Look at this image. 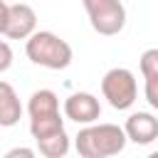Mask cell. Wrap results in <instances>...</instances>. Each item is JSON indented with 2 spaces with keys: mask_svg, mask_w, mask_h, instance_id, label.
Returning a JSON list of instances; mask_svg holds the SVG:
<instances>
[{
  "mask_svg": "<svg viewBox=\"0 0 158 158\" xmlns=\"http://www.w3.org/2000/svg\"><path fill=\"white\" fill-rule=\"evenodd\" d=\"M37 27V12L27 5V2H15L7 5V22L2 35H7L10 40H27Z\"/></svg>",
  "mask_w": 158,
  "mask_h": 158,
  "instance_id": "7",
  "label": "cell"
},
{
  "mask_svg": "<svg viewBox=\"0 0 158 158\" xmlns=\"http://www.w3.org/2000/svg\"><path fill=\"white\" fill-rule=\"evenodd\" d=\"M101 94H104V99L109 101L111 109H118V111L131 109L136 96H138V84H136L133 72L126 69V67L109 69L101 79Z\"/></svg>",
  "mask_w": 158,
  "mask_h": 158,
  "instance_id": "4",
  "label": "cell"
},
{
  "mask_svg": "<svg viewBox=\"0 0 158 158\" xmlns=\"http://www.w3.org/2000/svg\"><path fill=\"white\" fill-rule=\"evenodd\" d=\"M17 156H22V158H35V151L32 148H10L7 153H5V158H17Z\"/></svg>",
  "mask_w": 158,
  "mask_h": 158,
  "instance_id": "13",
  "label": "cell"
},
{
  "mask_svg": "<svg viewBox=\"0 0 158 158\" xmlns=\"http://www.w3.org/2000/svg\"><path fill=\"white\" fill-rule=\"evenodd\" d=\"M126 141H133L138 146H151L158 138V118L151 111H136L123 123Z\"/></svg>",
  "mask_w": 158,
  "mask_h": 158,
  "instance_id": "8",
  "label": "cell"
},
{
  "mask_svg": "<svg viewBox=\"0 0 158 158\" xmlns=\"http://www.w3.org/2000/svg\"><path fill=\"white\" fill-rule=\"evenodd\" d=\"M74 148L81 158H109L126 148V133L116 123H86L77 138Z\"/></svg>",
  "mask_w": 158,
  "mask_h": 158,
  "instance_id": "1",
  "label": "cell"
},
{
  "mask_svg": "<svg viewBox=\"0 0 158 158\" xmlns=\"http://www.w3.org/2000/svg\"><path fill=\"white\" fill-rule=\"evenodd\" d=\"M25 52L30 57L32 64L37 67H44V69H67L72 64V47L67 40H62L59 35L54 32H47V30H35L30 37H27V44H25Z\"/></svg>",
  "mask_w": 158,
  "mask_h": 158,
  "instance_id": "2",
  "label": "cell"
},
{
  "mask_svg": "<svg viewBox=\"0 0 158 158\" xmlns=\"http://www.w3.org/2000/svg\"><path fill=\"white\" fill-rule=\"evenodd\" d=\"M64 116H67L69 121H74V123L86 126V123L99 121V116H101V104H99V99H96L94 94H89V91H74V94H69V96L64 99Z\"/></svg>",
  "mask_w": 158,
  "mask_h": 158,
  "instance_id": "6",
  "label": "cell"
},
{
  "mask_svg": "<svg viewBox=\"0 0 158 158\" xmlns=\"http://www.w3.org/2000/svg\"><path fill=\"white\" fill-rule=\"evenodd\" d=\"M20 118H22L20 96L12 89V84H7V81L0 79V126L2 128H10V126L20 123Z\"/></svg>",
  "mask_w": 158,
  "mask_h": 158,
  "instance_id": "9",
  "label": "cell"
},
{
  "mask_svg": "<svg viewBox=\"0 0 158 158\" xmlns=\"http://www.w3.org/2000/svg\"><path fill=\"white\" fill-rule=\"evenodd\" d=\"M5 22H7V2L0 0V35H2V30H5Z\"/></svg>",
  "mask_w": 158,
  "mask_h": 158,
  "instance_id": "14",
  "label": "cell"
},
{
  "mask_svg": "<svg viewBox=\"0 0 158 158\" xmlns=\"http://www.w3.org/2000/svg\"><path fill=\"white\" fill-rule=\"evenodd\" d=\"M37 148L44 158H62L69 153V136H67V131H57L52 136L37 138Z\"/></svg>",
  "mask_w": 158,
  "mask_h": 158,
  "instance_id": "11",
  "label": "cell"
},
{
  "mask_svg": "<svg viewBox=\"0 0 158 158\" xmlns=\"http://www.w3.org/2000/svg\"><path fill=\"white\" fill-rule=\"evenodd\" d=\"M27 114H30V133L35 141L52 136L57 131H64V118L59 114V99L52 89L32 91L27 101Z\"/></svg>",
  "mask_w": 158,
  "mask_h": 158,
  "instance_id": "3",
  "label": "cell"
},
{
  "mask_svg": "<svg viewBox=\"0 0 158 158\" xmlns=\"http://www.w3.org/2000/svg\"><path fill=\"white\" fill-rule=\"evenodd\" d=\"M84 10L94 32L114 37L126 27V7L121 0H84Z\"/></svg>",
  "mask_w": 158,
  "mask_h": 158,
  "instance_id": "5",
  "label": "cell"
},
{
  "mask_svg": "<svg viewBox=\"0 0 158 158\" xmlns=\"http://www.w3.org/2000/svg\"><path fill=\"white\" fill-rule=\"evenodd\" d=\"M138 64L146 79V101L153 109H158V49H146Z\"/></svg>",
  "mask_w": 158,
  "mask_h": 158,
  "instance_id": "10",
  "label": "cell"
},
{
  "mask_svg": "<svg viewBox=\"0 0 158 158\" xmlns=\"http://www.w3.org/2000/svg\"><path fill=\"white\" fill-rule=\"evenodd\" d=\"M12 67V49L5 40H0V74Z\"/></svg>",
  "mask_w": 158,
  "mask_h": 158,
  "instance_id": "12",
  "label": "cell"
}]
</instances>
